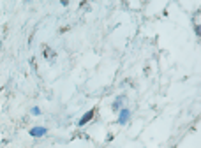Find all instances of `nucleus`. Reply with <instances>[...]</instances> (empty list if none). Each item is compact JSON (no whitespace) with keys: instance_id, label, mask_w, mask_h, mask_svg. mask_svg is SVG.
<instances>
[{"instance_id":"obj_1","label":"nucleus","mask_w":201,"mask_h":148,"mask_svg":"<svg viewBox=\"0 0 201 148\" xmlns=\"http://www.w3.org/2000/svg\"><path fill=\"white\" fill-rule=\"evenodd\" d=\"M129 120H131V110H127V108L118 110V124L120 125H125Z\"/></svg>"},{"instance_id":"obj_2","label":"nucleus","mask_w":201,"mask_h":148,"mask_svg":"<svg viewBox=\"0 0 201 148\" xmlns=\"http://www.w3.org/2000/svg\"><path fill=\"white\" fill-rule=\"evenodd\" d=\"M28 134H30L32 138H42V136L48 134V129L42 127V125H37V127H32V129L28 130Z\"/></svg>"},{"instance_id":"obj_3","label":"nucleus","mask_w":201,"mask_h":148,"mask_svg":"<svg viewBox=\"0 0 201 148\" xmlns=\"http://www.w3.org/2000/svg\"><path fill=\"white\" fill-rule=\"evenodd\" d=\"M94 115H95V110H90V111H86V113H85V115H83V116H81V118H80V122H78V125H80V127H83V125H86V124H88V122H90V120L94 118Z\"/></svg>"},{"instance_id":"obj_4","label":"nucleus","mask_w":201,"mask_h":148,"mask_svg":"<svg viewBox=\"0 0 201 148\" xmlns=\"http://www.w3.org/2000/svg\"><path fill=\"white\" fill-rule=\"evenodd\" d=\"M122 104H123V97H117L111 108H113V110H115V111H118V110H122Z\"/></svg>"},{"instance_id":"obj_5","label":"nucleus","mask_w":201,"mask_h":148,"mask_svg":"<svg viewBox=\"0 0 201 148\" xmlns=\"http://www.w3.org/2000/svg\"><path fill=\"white\" fill-rule=\"evenodd\" d=\"M32 115L39 116V115H41V108H37V106H34V108H32Z\"/></svg>"},{"instance_id":"obj_6","label":"nucleus","mask_w":201,"mask_h":148,"mask_svg":"<svg viewBox=\"0 0 201 148\" xmlns=\"http://www.w3.org/2000/svg\"><path fill=\"white\" fill-rule=\"evenodd\" d=\"M196 34H198V37H201V25L196 27Z\"/></svg>"}]
</instances>
